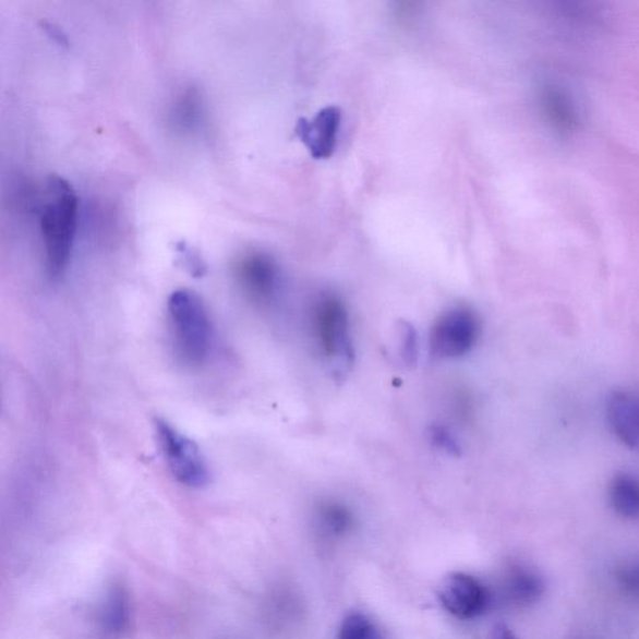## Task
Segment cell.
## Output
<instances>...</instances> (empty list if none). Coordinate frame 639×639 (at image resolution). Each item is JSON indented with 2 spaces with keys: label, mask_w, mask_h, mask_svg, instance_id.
<instances>
[{
  "label": "cell",
  "mask_w": 639,
  "mask_h": 639,
  "mask_svg": "<svg viewBox=\"0 0 639 639\" xmlns=\"http://www.w3.org/2000/svg\"><path fill=\"white\" fill-rule=\"evenodd\" d=\"M158 443L172 477L184 486L201 489L207 485L210 479L209 469L201 448L166 420L155 422Z\"/></svg>",
  "instance_id": "cell-5"
},
{
  "label": "cell",
  "mask_w": 639,
  "mask_h": 639,
  "mask_svg": "<svg viewBox=\"0 0 639 639\" xmlns=\"http://www.w3.org/2000/svg\"><path fill=\"white\" fill-rule=\"evenodd\" d=\"M198 98L195 92H188L177 104L174 120L180 128H193L197 123Z\"/></svg>",
  "instance_id": "cell-15"
},
{
  "label": "cell",
  "mask_w": 639,
  "mask_h": 639,
  "mask_svg": "<svg viewBox=\"0 0 639 639\" xmlns=\"http://www.w3.org/2000/svg\"><path fill=\"white\" fill-rule=\"evenodd\" d=\"M341 125V110L327 107L319 110L313 119H301L297 133L314 158H330L338 143Z\"/></svg>",
  "instance_id": "cell-8"
},
{
  "label": "cell",
  "mask_w": 639,
  "mask_h": 639,
  "mask_svg": "<svg viewBox=\"0 0 639 639\" xmlns=\"http://www.w3.org/2000/svg\"><path fill=\"white\" fill-rule=\"evenodd\" d=\"M444 608L460 619L478 618L487 611L491 593L477 578L456 572L448 575L438 589Z\"/></svg>",
  "instance_id": "cell-6"
},
{
  "label": "cell",
  "mask_w": 639,
  "mask_h": 639,
  "mask_svg": "<svg viewBox=\"0 0 639 639\" xmlns=\"http://www.w3.org/2000/svg\"><path fill=\"white\" fill-rule=\"evenodd\" d=\"M179 250L181 253L184 254L186 258V264L190 267V269L196 272L197 275H202L203 272H205V265L203 264L202 258L198 257V255L195 252H193V250L186 248L185 243L179 244Z\"/></svg>",
  "instance_id": "cell-18"
},
{
  "label": "cell",
  "mask_w": 639,
  "mask_h": 639,
  "mask_svg": "<svg viewBox=\"0 0 639 639\" xmlns=\"http://www.w3.org/2000/svg\"><path fill=\"white\" fill-rule=\"evenodd\" d=\"M487 639H517L513 630L504 624H498L492 628Z\"/></svg>",
  "instance_id": "cell-20"
},
{
  "label": "cell",
  "mask_w": 639,
  "mask_h": 639,
  "mask_svg": "<svg viewBox=\"0 0 639 639\" xmlns=\"http://www.w3.org/2000/svg\"><path fill=\"white\" fill-rule=\"evenodd\" d=\"M431 437H433L434 444L442 447L446 453L455 454L457 451V444L453 434L448 433V430L444 427H434Z\"/></svg>",
  "instance_id": "cell-17"
},
{
  "label": "cell",
  "mask_w": 639,
  "mask_h": 639,
  "mask_svg": "<svg viewBox=\"0 0 639 639\" xmlns=\"http://www.w3.org/2000/svg\"><path fill=\"white\" fill-rule=\"evenodd\" d=\"M480 335V317L472 309L457 306L446 310L431 327V353L445 360L462 358L477 347Z\"/></svg>",
  "instance_id": "cell-4"
},
{
  "label": "cell",
  "mask_w": 639,
  "mask_h": 639,
  "mask_svg": "<svg viewBox=\"0 0 639 639\" xmlns=\"http://www.w3.org/2000/svg\"><path fill=\"white\" fill-rule=\"evenodd\" d=\"M606 418L611 433L622 445L639 448V393L618 388L607 397Z\"/></svg>",
  "instance_id": "cell-9"
},
{
  "label": "cell",
  "mask_w": 639,
  "mask_h": 639,
  "mask_svg": "<svg viewBox=\"0 0 639 639\" xmlns=\"http://www.w3.org/2000/svg\"><path fill=\"white\" fill-rule=\"evenodd\" d=\"M505 599L516 606H527L541 599L545 591L542 578L529 568L513 567L504 581Z\"/></svg>",
  "instance_id": "cell-10"
},
{
  "label": "cell",
  "mask_w": 639,
  "mask_h": 639,
  "mask_svg": "<svg viewBox=\"0 0 639 639\" xmlns=\"http://www.w3.org/2000/svg\"><path fill=\"white\" fill-rule=\"evenodd\" d=\"M77 196L72 184L51 176L46 185V203L40 210V230L46 266L51 279L62 276L71 261L77 222Z\"/></svg>",
  "instance_id": "cell-1"
},
{
  "label": "cell",
  "mask_w": 639,
  "mask_h": 639,
  "mask_svg": "<svg viewBox=\"0 0 639 639\" xmlns=\"http://www.w3.org/2000/svg\"><path fill=\"white\" fill-rule=\"evenodd\" d=\"M40 27L43 28V31H45L48 34V37L50 39H53L56 43H58L59 46H62V47L69 46V40H68L67 34L62 29L57 27L56 24L47 22V21H43L40 23Z\"/></svg>",
  "instance_id": "cell-19"
},
{
  "label": "cell",
  "mask_w": 639,
  "mask_h": 639,
  "mask_svg": "<svg viewBox=\"0 0 639 639\" xmlns=\"http://www.w3.org/2000/svg\"><path fill=\"white\" fill-rule=\"evenodd\" d=\"M168 310L177 355L190 367L202 366L213 345V325L202 298L192 290H177L169 298Z\"/></svg>",
  "instance_id": "cell-2"
},
{
  "label": "cell",
  "mask_w": 639,
  "mask_h": 639,
  "mask_svg": "<svg viewBox=\"0 0 639 639\" xmlns=\"http://www.w3.org/2000/svg\"><path fill=\"white\" fill-rule=\"evenodd\" d=\"M316 521L319 530L329 536H343L355 523V518L348 506L338 501H325L316 508Z\"/></svg>",
  "instance_id": "cell-12"
},
{
  "label": "cell",
  "mask_w": 639,
  "mask_h": 639,
  "mask_svg": "<svg viewBox=\"0 0 639 639\" xmlns=\"http://www.w3.org/2000/svg\"><path fill=\"white\" fill-rule=\"evenodd\" d=\"M310 327L315 347L327 364L338 371L352 365L353 349L349 310L343 300L333 292L316 297L310 309Z\"/></svg>",
  "instance_id": "cell-3"
},
{
  "label": "cell",
  "mask_w": 639,
  "mask_h": 639,
  "mask_svg": "<svg viewBox=\"0 0 639 639\" xmlns=\"http://www.w3.org/2000/svg\"><path fill=\"white\" fill-rule=\"evenodd\" d=\"M131 615L125 587L120 583L111 586L108 592L104 620L111 632L119 634L126 627Z\"/></svg>",
  "instance_id": "cell-13"
},
{
  "label": "cell",
  "mask_w": 639,
  "mask_h": 639,
  "mask_svg": "<svg viewBox=\"0 0 639 639\" xmlns=\"http://www.w3.org/2000/svg\"><path fill=\"white\" fill-rule=\"evenodd\" d=\"M610 503L619 516L638 518L639 479L635 474H617L610 485Z\"/></svg>",
  "instance_id": "cell-11"
},
{
  "label": "cell",
  "mask_w": 639,
  "mask_h": 639,
  "mask_svg": "<svg viewBox=\"0 0 639 639\" xmlns=\"http://www.w3.org/2000/svg\"><path fill=\"white\" fill-rule=\"evenodd\" d=\"M620 589L639 599V560L622 566L617 571Z\"/></svg>",
  "instance_id": "cell-16"
},
{
  "label": "cell",
  "mask_w": 639,
  "mask_h": 639,
  "mask_svg": "<svg viewBox=\"0 0 639 639\" xmlns=\"http://www.w3.org/2000/svg\"><path fill=\"white\" fill-rule=\"evenodd\" d=\"M241 289L257 305H270L278 298L281 276L278 264L264 253H249L237 265Z\"/></svg>",
  "instance_id": "cell-7"
},
{
  "label": "cell",
  "mask_w": 639,
  "mask_h": 639,
  "mask_svg": "<svg viewBox=\"0 0 639 639\" xmlns=\"http://www.w3.org/2000/svg\"><path fill=\"white\" fill-rule=\"evenodd\" d=\"M336 639H376V628L366 616L352 613L343 619Z\"/></svg>",
  "instance_id": "cell-14"
}]
</instances>
